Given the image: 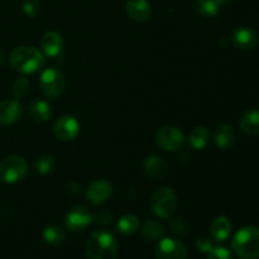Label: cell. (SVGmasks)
Returning a JSON list of instances; mask_svg holds the SVG:
<instances>
[{
	"label": "cell",
	"instance_id": "1",
	"mask_svg": "<svg viewBox=\"0 0 259 259\" xmlns=\"http://www.w3.org/2000/svg\"><path fill=\"white\" fill-rule=\"evenodd\" d=\"M46 58L40 51L29 46H22L12 51L9 56L10 67L23 75H33L45 66Z\"/></svg>",
	"mask_w": 259,
	"mask_h": 259
},
{
	"label": "cell",
	"instance_id": "2",
	"mask_svg": "<svg viewBox=\"0 0 259 259\" xmlns=\"http://www.w3.org/2000/svg\"><path fill=\"white\" fill-rule=\"evenodd\" d=\"M85 252L86 259H116L118 243L110 233L98 230L89 237Z\"/></svg>",
	"mask_w": 259,
	"mask_h": 259
},
{
	"label": "cell",
	"instance_id": "3",
	"mask_svg": "<svg viewBox=\"0 0 259 259\" xmlns=\"http://www.w3.org/2000/svg\"><path fill=\"white\" fill-rule=\"evenodd\" d=\"M233 252L240 259L259 258V228L245 227L238 230L232 240Z\"/></svg>",
	"mask_w": 259,
	"mask_h": 259
},
{
	"label": "cell",
	"instance_id": "4",
	"mask_svg": "<svg viewBox=\"0 0 259 259\" xmlns=\"http://www.w3.org/2000/svg\"><path fill=\"white\" fill-rule=\"evenodd\" d=\"M151 210L157 218L168 219L175 214L177 207L176 194L171 187L162 186L153 192L151 197Z\"/></svg>",
	"mask_w": 259,
	"mask_h": 259
},
{
	"label": "cell",
	"instance_id": "5",
	"mask_svg": "<svg viewBox=\"0 0 259 259\" xmlns=\"http://www.w3.org/2000/svg\"><path fill=\"white\" fill-rule=\"evenodd\" d=\"M28 172L27 162L20 156L5 157L0 162V181L15 184L25 177Z\"/></svg>",
	"mask_w": 259,
	"mask_h": 259
},
{
	"label": "cell",
	"instance_id": "6",
	"mask_svg": "<svg viewBox=\"0 0 259 259\" xmlns=\"http://www.w3.org/2000/svg\"><path fill=\"white\" fill-rule=\"evenodd\" d=\"M39 85L40 90L47 98H58L65 93L66 77L57 68H46L40 75Z\"/></svg>",
	"mask_w": 259,
	"mask_h": 259
},
{
	"label": "cell",
	"instance_id": "7",
	"mask_svg": "<svg viewBox=\"0 0 259 259\" xmlns=\"http://www.w3.org/2000/svg\"><path fill=\"white\" fill-rule=\"evenodd\" d=\"M156 144L161 149L167 152L180 151L185 144V136L181 129L176 126H162L154 137Z\"/></svg>",
	"mask_w": 259,
	"mask_h": 259
},
{
	"label": "cell",
	"instance_id": "8",
	"mask_svg": "<svg viewBox=\"0 0 259 259\" xmlns=\"http://www.w3.org/2000/svg\"><path fill=\"white\" fill-rule=\"evenodd\" d=\"M154 255L157 259H186L187 248L174 238H163L157 244Z\"/></svg>",
	"mask_w": 259,
	"mask_h": 259
},
{
	"label": "cell",
	"instance_id": "9",
	"mask_svg": "<svg viewBox=\"0 0 259 259\" xmlns=\"http://www.w3.org/2000/svg\"><path fill=\"white\" fill-rule=\"evenodd\" d=\"M93 222V215L86 207H72L65 217V225L68 230L73 233L82 232Z\"/></svg>",
	"mask_w": 259,
	"mask_h": 259
},
{
	"label": "cell",
	"instance_id": "10",
	"mask_svg": "<svg viewBox=\"0 0 259 259\" xmlns=\"http://www.w3.org/2000/svg\"><path fill=\"white\" fill-rule=\"evenodd\" d=\"M56 138L62 142H70L78 136L80 132V124L73 116L63 115L57 119L53 126Z\"/></svg>",
	"mask_w": 259,
	"mask_h": 259
},
{
	"label": "cell",
	"instance_id": "11",
	"mask_svg": "<svg viewBox=\"0 0 259 259\" xmlns=\"http://www.w3.org/2000/svg\"><path fill=\"white\" fill-rule=\"evenodd\" d=\"M114 192V187L110 182L105 180H96L89 186L86 190V196L90 200V202L95 206L103 205L104 202L108 201Z\"/></svg>",
	"mask_w": 259,
	"mask_h": 259
},
{
	"label": "cell",
	"instance_id": "12",
	"mask_svg": "<svg viewBox=\"0 0 259 259\" xmlns=\"http://www.w3.org/2000/svg\"><path fill=\"white\" fill-rule=\"evenodd\" d=\"M22 105L18 100H3L0 101V124L2 125H12L22 118Z\"/></svg>",
	"mask_w": 259,
	"mask_h": 259
},
{
	"label": "cell",
	"instance_id": "13",
	"mask_svg": "<svg viewBox=\"0 0 259 259\" xmlns=\"http://www.w3.org/2000/svg\"><path fill=\"white\" fill-rule=\"evenodd\" d=\"M40 48L48 57H57L63 50L62 35L55 30L46 32L40 38Z\"/></svg>",
	"mask_w": 259,
	"mask_h": 259
},
{
	"label": "cell",
	"instance_id": "14",
	"mask_svg": "<svg viewBox=\"0 0 259 259\" xmlns=\"http://www.w3.org/2000/svg\"><path fill=\"white\" fill-rule=\"evenodd\" d=\"M233 43L240 50H253L258 45V34L248 27H240L233 33Z\"/></svg>",
	"mask_w": 259,
	"mask_h": 259
},
{
	"label": "cell",
	"instance_id": "15",
	"mask_svg": "<svg viewBox=\"0 0 259 259\" xmlns=\"http://www.w3.org/2000/svg\"><path fill=\"white\" fill-rule=\"evenodd\" d=\"M126 13L136 22H147L151 18L152 8L148 0H128Z\"/></svg>",
	"mask_w": 259,
	"mask_h": 259
},
{
	"label": "cell",
	"instance_id": "16",
	"mask_svg": "<svg viewBox=\"0 0 259 259\" xmlns=\"http://www.w3.org/2000/svg\"><path fill=\"white\" fill-rule=\"evenodd\" d=\"M143 169L151 179L161 180L167 174V164L161 157L148 156L143 162Z\"/></svg>",
	"mask_w": 259,
	"mask_h": 259
},
{
	"label": "cell",
	"instance_id": "17",
	"mask_svg": "<svg viewBox=\"0 0 259 259\" xmlns=\"http://www.w3.org/2000/svg\"><path fill=\"white\" fill-rule=\"evenodd\" d=\"M28 114L34 121L46 123L52 118V109H51L50 104L46 101L34 99L28 105Z\"/></svg>",
	"mask_w": 259,
	"mask_h": 259
},
{
	"label": "cell",
	"instance_id": "18",
	"mask_svg": "<svg viewBox=\"0 0 259 259\" xmlns=\"http://www.w3.org/2000/svg\"><path fill=\"white\" fill-rule=\"evenodd\" d=\"M211 238L215 242H224L232 233V223L227 217H218L210 225Z\"/></svg>",
	"mask_w": 259,
	"mask_h": 259
},
{
	"label": "cell",
	"instance_id": "19",
	"mask_svg": "<svg viewBox=\"0 0 259 259\" xmlns=\"http://www.w3.org/2000/svg\"><path fill=\"white\" fill-rule=\"evenodd\" d=\"M235 142V132L228 124H222L218 126L215 132V143L219 148L228 149L234 144Z\"/></svg>",
	"mask_w": 259,
	"mask_h": 259
},
{
	"label": "cell",
	"instance_id": "20",
	"mask_svg": "<svg viewBox=\"0 0 259 259\" xmlns=\"http://www.w3.org/2000/svg\"><path fill=\"white\" fill-rule=\"evenodd\" d=\"M240 129L247 136L259 134V110H250L245 113L240 119Z\"/></svg>",
	"mask_w": 259,
	"mask_h": 259
},
{
	"label": "cell",
	"instance_id": "21",
	"mask_svg": "<svg viewBox=\"0 0 259 259\" xmlns=\"http://www.w3.org/2000/svg\"><path fill=\"white\" fill-rule=\"evenodd\" d=\"M42 235L45 242L51 245H61L66 239L65 230H63L60 225L56 224L46 225L45 229H43Z\"/></svg>",
	"mask_w": 259,
	"mask_h": 259
},
{
	"label": "cell",
	"instance_id": "22",
	"mask_svg": "<svg viewBox=\"0 0 259 259\" xmlns=\"http://www.w3.org/2000/svg\"><path fill=\"white\" fill-rule=\"evenodd\" d=\"M139 229V219L136 215L126 214L123 215L116 223V230L124 237L133 235Z\"/></svg>",
	"mask_w": 259,
	"mask_h": 259
},
{
	"label": "cell",
	"instance_id": "23",
	"mask_svg": "<svg viewBox=\"0 0 259 259\" xmlns=\"http://www.w3.org/2000/svg\"><path fill=\"white\" fill-rule=\"evenodd\" d=\"M164 235V227L156 220H147L142 228V237L148 242L161 239Z\"/></svg>",
	"mask_w": 259,
	"mask_h": 259
},
{
	"label": "cell",
	"instance_id": "24",
	"mask_svg": "<svg viewBox=\"0 0 259 259\" xmlns=\"http://www.w3.org/2000/svg\"><path fill=\"white\" fill-rule=\"evenodd\" d=\"M210 139V132L206 126H196L190 134V144L194 149H204Z\"/></svg>",
	"mask_w": 259,
	"mask_h": 259
},
{
	"label": "cell",
	"instance_id": "25",
	"mask_svg": "<svg viewBox=\"0 0 259 259\" xmlns=\"http://www.w3.org/2000/svg\"><path fill=\"white\" fill-rule=\"evenodd\" d=\"M195 7L202 17H215L219 13L222 4L219 0H195Z\"/></svg>",
	"mask_w": 259,
	"mask_h": 259
},
{
	"label": "cell",
	"instance_id": "26",
	"mask_svg": "<svg viewBox=\"0 0 259 259\" xmlns=\"http://www.w3.org/2000/svg\"><path fill=\"white\" fill-rule=\"evenodd\" d=\"M55 164V158L52 156H42L35 159L33 163V169L39 175H47L52 171Z\"/></svg>",
	"mask_w": 259,
	"mask_h": 259
},
{
	"label": "cell",
	"instance_id": "27",
	"mask_svg": "<svg viewBox=\"0 0 259 259\" xmlns=\"http://www.w3.org/2000/svg\"><path fill=\"white\" fill-rule=\"evenodd\" d=\"M30 83L28 81V78L25 77H19L14 81L13 83V94L17 99L24 98L28 93H29Z\"/></svg>",
	"mask_w": 259,
	"mask_h": 259
},
{
	"label": "cell",
	"instance_id": "28",
	"mask_svg": "<svg viewBox=\"0 0 259 259\" xmlns=\"http://www.w3.org/2000/svg\"><path fill=\"white\" fill-rule=\"evenodd\" d=\"M207 259H233L232 253L224 247H212L207 253Z\"/></svg>",
	"mask_w": 259,
	"mask_h": 259
},
{
	"label": "cell",
	"instance_id": "29",
	"mask_svg": "<svg viewBox=\"0 0 259 259\" xmlns=\"http://www.w3.org/2000/svg\"><path fill=\"white\" fill-rule=\"evenodd\" d=\"M23 12L28 15V17H35L39 13V3L37 0H25L23 3Z\"/></svg>",
	"mask_w": 259,
	"mask_h": 259
},
{
	"label": "cell",
	"instance_id": "30",
	"mask_svg": "<svg viewBox=\"0 0 259 259\" xmlns=\"http://www.w3.org/2000/svg\"><path fill=\"white\" fill-rule=\"evenodd\" d=\"M172 233L177 235H184L187 232V224L182 219H174L169 224Z\"/></svg>",
	"mask_w": 259,
	"mask_h": 259
},
{
	"label": "cell",
	"instance_id": "31",
	"mask_svg": "<svg viewBox=\"0 0 259 259\" xmlns=\"http://www.w3.org/2000/svg\"><path fill=\"white\" fill-rule=\"evenodd\" d=\"M196 248L202 253H209L212 248L211 240L207 237H199L196 239Z\"/></svg>",
	"mask_w": 259,
	"mask_h": 259
},
{
	"label": "cell",
	"instance_id": "32",
	"mask_svg": "<svg viewBox=\"0 0 259 259\" xmlns=\"http://www.w3.org/2000/svg\"><path fill=\"white\" fill-rule=\"evenodd\" d=\"M111 219H113V215L109 211H101L100 214H98V222L103 225L109 224L111 222Z\"/></svg>",
	"mask_w": 259,
	"mask_h": 259
},
{
	"label": "cell",
	"instance_id": "33",
	"mask_svg": "<svg viewBox=\"0 0 259 259\" xmlns=\"http://www.w3.org/2000/svg\"><path fill=\"white\" fill-rule=\"evenodd\" d=\"M3 61H4V52H3V50L0 48V66H2Z\"/></svg>",
	"mask_w": 259,
	"mask_h": 259
},
{
	"label": "cell",
	"instance_id": "34",
	"mask_svg": "<svg viewBox=\"0 0 259 259\" xmlns=\"http://www.w3.org/2000/svg\"><path fill=\"white\" fill-rule=\"evenodd\" d=\"M220 2V4H222V7L223 5H227V4H229L230 2H232V0H219Z\"/></svg>",
	"mask_w": 259,
	"mask_h": 259
}]
</instances>
